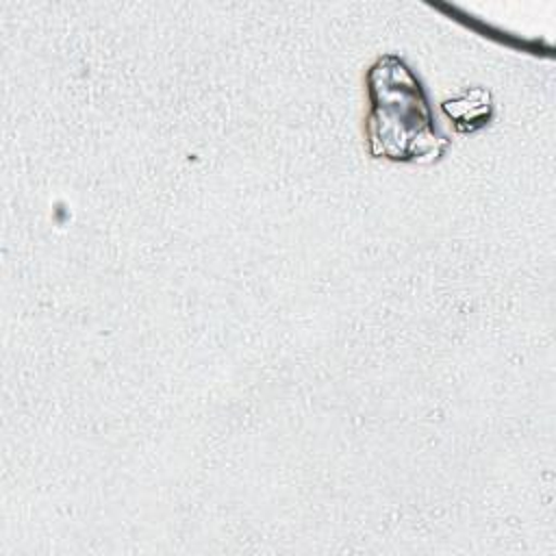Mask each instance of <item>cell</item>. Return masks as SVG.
<instances>
[{
	"label": "cell",
	"mask_w": 556,
	"mask_h": 556,
	"mask_svg": "<svg viewBox=\"0 0 556 556\" xmlns=\"http://www.w3.org/2000/svg\"><path fill=\"white\" fill-rule=\"evenodd\" d=\"M391 61L393 67H387V61L380 63L382 70L376 67L382 78L371 87L369 137L374 152L389 159L430 156L437 152V137L421 89L402 63Z\"/></svg>",
	"instance_id": "1"
}]
</instances>
